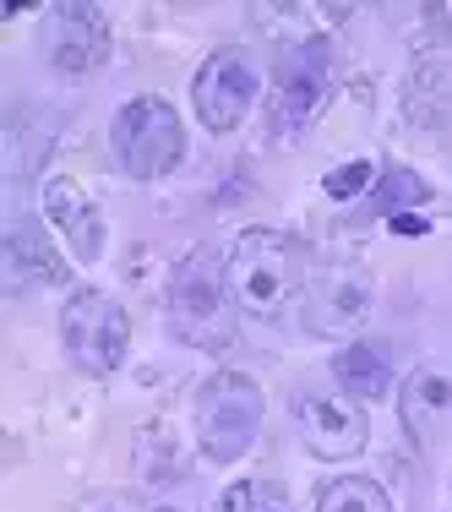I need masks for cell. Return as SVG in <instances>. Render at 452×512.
Returning a JSON list of instances; mask_svg holds the SVG:
<instances>
[{"label": "cell", "instance_id": "2", "mask_svg": "<svg viewBox=\"0 0 452 512\" xmlns=\"http://www.w3.org/2000/svg\"><path fill=\"white\" fill-rule=\"evenodd\" d=\"M169 316H175V333L197 349L235 344V295H229V267L218 262V251H191L175 267Z\"/></svg>", "mask_w": 452, "mask_h": 512}, {"label": "cell", "instance_id": "12", "mask_svg": "<svg viewBox=\"0 0 452 512\" xmlns=\"http://www.w3.org/2000/svg\"><path fill=\"white\" fill-rule=\"evenodd\" d=\"M333 376H338V387H344L349 398H387V382H393L387 360L376 355L371 344H349L344 355L333 360Z\"/></svg>", "mask_w": 452, "mask_h": 512}, {"label": "cell", "instance_id": "14", "mask_svg": "<svg viewBox=\"0 0 452 512\" xmlns=\"http://www.w3.org/2000/svg\"><path fill=\"white\" fill-rule=\"evenodd\" d=\"M360 311H365V295H360V289H349V284H338V289H327V295H311L305 322H311L316 333H344Z\"/></svg>", "mask_w": 452, "mask_h": 512}, {"label": "cell", "instance_id": "1", "mask_svg": "<svg viewBox=\"0 0 452 512\" xmlns=\"http://www.w3.org/2000/svg\"><path fill=\"white\" fill-rule=\"evenodd\" d=\"M224 267H229V295H235L240 311L278 316L305 278V251L300 240L278 235V229H246L229 246Z\"/></svg>", "mask_w": 452, "mask_h": 512}, {"label": "cell", "instance_id": "8", "mask_svg": "<svg viewBox=\"0 0 452 512\" xmlns=\"http://www.w3.org/2000/svg\"><path fill=\"white\" fill-rule=\"evenodd\" d=\"M322 82H327V55L316 39L295 44V50L278 55V77H273V120L284 126H300L305 115L322 99Z\"/></svg>", "mask_w": 452, "mask_h": 512}, {"label": "cell", "instance_id": "19", "mask_svg": "<svg viewBox=\"0 0 452 512\" xmlns=\"http://www.w3.org/2000/svg\"><path fill=\"white\" fill-rule=\"evenodd\" d=\"M256 512H289L284 491H278V485H267V491H256Z\"/></svg>", "mask_w": 452, "mask_h": 512}, {"label": "cell", "instance_id": "15", "mask_svg": "<svg viewBox=\"0 0 452 512\" xmlns=\"http://www.w3.org/2000/svg\"><path fill=\"white\" fill-rule=\"evenodd\" d=\"M425 197H431V191H425V180L414 175V169H387V180H382V191L371 197V207H382V213L393 218V207H414Z\"/></svg>", "mask_w": 452, "mask_h": 512}, {"label": "cell", "instance_id": "7", "mask_svg": "<svg viewBox=\"0 0 452 512\" xmlns=\"http://www.w3.org/2000/svg\"><path fill=\"white\" fill-rule=\"evenodd\" d=\"M295 420H300V442L322 463L354 458L365 447V436H371V425H365V414L349 393H300Z\"/></svg>", "mask_w": 452, "mask_h": 512}, {"label": "cell", "instance_id": "18", "mask_svg": "<svg viewBox=\"0 0 452 512\" xmlns=\"http://www.w3.org/2000/svg\"><path fill=\"white\" fill-rule=\"evenodd\" d=\"M387 229H393V235H425L431 224H425L420 213H393V218H387Z\"/></svg>", "mask_w": 452, "mask_h": 512}, {"label": "cell", "instance_id": "11", "mask_svg": "<svg viewBox=\"0 0 452 512\" xmlns=\"http://www.w3.org/2000/svg\"><path fill=\"white\" fill-rule=\"evenodd\" d=\"M6 284L11 289L66 284V262L55 256V246L44 240L39 224H11L6 229Z\"/></svg>", "mask_w": 452, "mask_h": 512}, {"label": "cell", "instance_id": "5", "mask_svg": "<svg viewBox=\"0 0 452 512\" xmlns=\"http://www.w3.org/2000/svg\"><path fill=\"white\" fill-rule=\"evenodd\" d=\"M60 338H66V355L88 376H109V371H120V360H126L131 322L109 295L88 289V295L66 300V311H60Z\"/></svg>", "mask_w": 452, "mask_h": 512}, {"label": "cell", "instance_id": "17", "mask_svg": "<svg viewBox=\"0 0 452 512\" xmlns=\"http://www.w3.org/2000/svg\"><path fill=\"white\" fill-rule=\"evenodd\" d=\"M218 512H256V485H229L224 491V502H218Z\"/></svg>", "mask_w": 452, "mask_h": 512}, {"label": "cell", "instance_id": "9", "mask_svg": "<svg viewBox=\"0 0 452 512\" xmlns=\"http://www.w3.org/2000/svg\"><path fill=\"white\" fill-rule=\"evenodd\" d=\"M109 55V28L99 6H55L50 11V60L60 71H93Z\"/></svg>", "mask_w": 452, "mask_h": 512}, {"label": "cell", "instance_id": "20", "mask_svg": "<svg viewBox=\"0 0 452 512\" xmlns=\"http://www.w3.org/2000/svg\"><path fill=\"white\" fill-rule=\"evenodd\" d=\"M164 512H169V507H164Z\"/></svg>", "mask_w": 452, "mask_h": 512}, {"label": "cell", "instance_id": "13", "mask_svg": "<svg viewBox=\"0 0 452 512\" xmlns=\"http://www.w3.org/2000/svg\"><path fill=\"white\" fill-rule=\"evenodd\" d=\"M316 512H393L387 491L365 474H344V480H327L316 496Z\"/></svg>", "mask_w": 452, "mask_h": 512}, {"label": "cell", "instance_id": "3", "mask_svg": "<svg viewBox=\"0 0 452 512\" xmlns=\"http://www.w3.org/2000/svg\"><path fill=\"white\" fill-rule=\"evenodd\" d=\"M262 431V387L240 371H218L197 393V442L213 463H235L251 453Z\"/></svg>", "mask_w": 452, "mask_h": 512}, {"label": "cell", "instance_id": "6", "mask_svg": "<svg viewBox=\"0 0 452 512\" xmlns=\"http://www.w3.org/2000/svg\"><path fill=\"white\" fill-rule=\"evenodd\" d=\"M256 88H262V77H256V66H251L246 50H218V55H207V66L197 71V82H191L197 120H202L207 131H235L240 120L251 115Z\"/></svg>", "mask_w": 452, "mask_h": 512}, {"label": "cell", "instance_id": "4", "mask_svg": "<svg viewBox=\"0 0 452 512\" xmlns=\"http://www.w3.org/2000/svg\"><path fill=\"white\" fill-rule=\"evenodd\" d=\"M109 142H115V158L126 175L137 180H158L186 158V126L164 99H131L109 126Z\"/></svg>", "mask_w": 452, "mask_h": 512}, {"label": "cell", "instance_id": "16", "mask_svg": "<svg viewBox=\"0 0 452 512\" xmlns=\"http://www.w3.org/2000/svg\"><path fill=\"white\" fill-rule=\"evenodd\" d=\"M371 175H376V164H371V158H354V164H338V169H327L322 191H327L333 202H349V197H360V191L371 186Z\"/></svg>", "mask_w": 452, "mask_h": 512}, {"label": "cell", "instance_id": "10", "mask_svg": "<svg viewBox=\"0 0 452 512\" xmlns=\"http://www.w3.org/2000/svg\"><path fill=\"white\" fill-rule=\"evenodd\" d=\"M44 218L66 235V246L82 256V262H99L104 256V218L99 207H93V197L77 186V180L55 175L50 186H44Z\"/></svg>", "mask_w": 452, "mask_h": 512}]
</instances>
